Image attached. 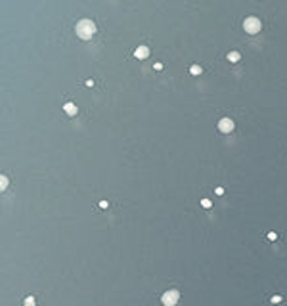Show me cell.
Instances as JSON below:
<instances>
[{
  "mask_svg": "<svg viewBox=\"0 0 287 306\" xmlns=\"http://www.w3.org/2000/svg\"><path fill=\"white\" fill-rule=\"evenodd\" d=\"M75 31H77V35H79L81 38L88 40V38H90L92 35L96 33V25H94V21H90V19H81V21L77 23Z\"/></svg>",
  "mask_w": 287,
  "mask_h": 306,
  "instance_id": "6da1fadb",
  "label": "cell"
},
{
  "mask_svg": "<svg viewBox=\"0 0 287 306\" xmlns=\"http://www.w3.org/2000/svg\"><path fill=\"white\" fill-rule=\"evenodd\" d=\"M178 298H180V293L176 291V289H170V291H167L161 297V302H163L165 306H174L178 302Z\"/></svg>",
  "mask_w": 287,
  "mask_h": 306,
  "instance_id": "7a4b0ae2",
  "label": "cell"
},
{
  "mask_svg": "<svg viewBox=\"0 0 287 306\" xmlns=\"http://www.w3.org/2000/svg\"><path fill=\"white\" fill-rule=\"evenodd\" d=\"M243 29H245L247 33H251V35L259 33L260 31V19L259 17H247L245 21H243Z\"/></svg>",
  "mask_w": 287,
  "mask_h": 306,
  "instance_id": "3957f363",
  "label": "cell"
},
{
  "mask_svg": "<svg viewBox=\"0 0 287 306\" xmlns=\"http://www.w3.org/2000/svg\"><path fill=\"white\" fill-rule=\"evenodd\" d=\"M134 56H136L138 60H144V58L149 56V48H147V46H138L136 50H134Z\"/></svg>",
  "mask_w": 287,
  "mask_h": 306,
  "instance_id": "277c9868",
  "label": "cell"
},
{
  "mask_svg": "<svg viewBox=\"0 0 287 306\" xmlns=\"http://www.w3.org/2000/svg\"><path fill=\"white\" fill-rule=\"evenodd\" d=\"M218 128L222 130V132H230V130L233 128V123H232V119H222V121L218 123Z\"/></svg>",
  "mask_w": 287,
  "mask_h": 306,
  "instance_id": "5b68a950",
  "label": "cell"
},
{
  "mask_svg": "<svg viewBox=\"0 0 287 306\" xmlns=\"http://www.w3.org/2000/svg\"><path fill=\"white\" fill-rule=\"evenodd\" d=\"M63 109H65V113H69V115H75V113H77V105L69 101V103H65V105H63Z\"/></svg>",
  "mask_w": 287,
  "mask_h": 306,
  "instance_id": "8992f818",
  "label": "cell"
},
{
  "mask_svg": "<svg viewBox=\"0 0 287 306\" xmlns=\"http://www.w3.org/2000/svg\"><path fill=\"white\" fill-rule=\"evenodd\" d=\"M190 73H191V75H199V73H201V67H199V65H191V67H190Z\"/></svg>",
  "mask_w": 287,
  "mask_h": 306,
  "instance_id": "52a82bcc",
  "label": "cell"
},
{
  "mask_svg": "<svg viewBox=\"0 0 287 306\" xmlns=\"http://www.w3.org/2000/svg\"><path fill=\"white\" fill-rule=\"evenodd\" d=\"M228 60H230V61H237V60H239V54H237V52H230V54H228Z\"/></svg>",
  "mask_w": 287,
  "mask_h": 306,
  "instance_id": "ba28073f",
  "label": "cell"
},
{
  "mask_svg": "<svg viewBox=\"0 0 287 306\" xmlns=\"http://www.w3.org/2000/svg\"><path fill=\"white\" fill-rule=\"evenodd\" d=\"M23 304H25V306H35V298H33V297H27L25 300H23Z\"/></svg>",
  "mask_w": 287,
  "mask_h": 306,
  "instance_id": "9c48e42d",
  "label": "cell"
},
{
  "mask_svg": "<svg viewBox=\"0 0 287 306\" xmlns=\"http://www.w3.org/2000/svg\"><path fill=\"white\" fill-rule=\"evenodd\" d=\"M201 205L205 207V209H209V207H211V201H209V199H203V201H201Z\"/></svg>",
  "mask_w": 287,
  "mask_h": 306,
  "instance_id": "30bf717a",
  "label": "cell"
},
{
  "mask_svg": "<svg viewBox=\"0 0 287 306\" xmlns=\"http://www.w3.org/2000/svg\"><path fill=\"white\" fill-rule=\"evenodd\" d=\"M281 300V297H279V295H276V297H272V302H279Z\"/></svg>",
  "mask_w": 287,
  "mask_h": 306,
  "instance_id": "8fae6325",
  "label": "cell"
}]
</instances>
